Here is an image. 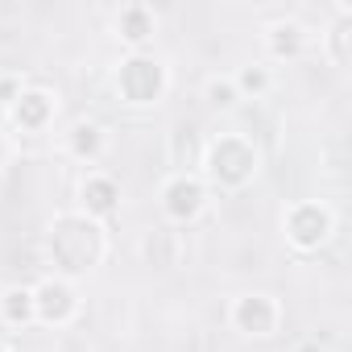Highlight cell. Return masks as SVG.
<instances>
[{"label":"cell","mask_w":352,"mask_h":352,"mask_svg":"<svg viewBox=\"0 0 352 352\" xmlns=\"http://www.w3.org/2000/svg\"><path fill=\"white\" fill-rule=\"evenodd\" d=\"M290 236H294V245H302V249L319 245V241L327 236V216H323L319 208H298L294 220H290Z\"/></svg>","instance_id":"obj_1"},{"label":"cell","mask_w":352,"mask_h":352,"mask_svg":"<svg viewBox=\"0 0 352 352\" xmlns=\"http://www.w3.org/2000/svg\"><path fill=\"white\" fill-rule=\"evenodd\" d=\"M166 208H170V216H195L199 208H204V191H199V183H191V179H174L170 183V191H166Z\"/></svg>","instance_id":"obj_2"},{"label":"cell","mask_w":352,"mask_h":352,"mask_svg":"<svg viewBox=\"0 0 352 352\" xmlns=\"http://www.w3.org/2000/svg\"><path fill=\"white\" fill-rule=\"evenodd\" d=\"M34 307L46 315V319H67L75 311V294L63 286V282H46L38 294H34Z\"/></svg>","instance_id":"obj_3"},{"label":"cell","mask_w":352,"mask_h":352,"mask_svg":"<svg viewBox=\"0 0 352 352\" xmlns=\"http://www.w3.org/2000/svg\"><path fill=\"white\" fill-rule=\"evenodd\" d=\"M236 323L249 327V331H257V336H265V331L274 327V307H270L265 298H245V302L236 307Z\"/></svg>","instance_id":"obj_4"},{"label":"cell","mask_w":352,"mask_h":352,"mask_svg":"<svg viewBox=\"0 0 352 352\" xmlns=\"http://www.w3.org/2000/svg\"><path fill=\"white\" fill-rule=\"evenodd\" d=\"M83 195H87V208L91 212H112V204H116V187L108 183V179H91L87 187H83Z\"/></svg>","instance_id":"obj_5"},{"label":"cell","mask_w":352,"mask_h":352,"mask_svg":"<svg viewBox=\"0 0 352 352\" xmlns=\"http://www.w3.org/2000/svg\"><path fill=\"white\" fill-rule=\"evenodd\" d=\"M120 30H124V38H129V42H141V38L149 34V13H145V9H137V5H133V9H124V13H120Z\"/></svg>","instance_id":"obj_6"},{"label":"cell","mask_w":352,"mask_h":352,"mask_svg":"<svg viewBox=\"0 0 352 352\" xmlns=\"http://www.w3.org/2000/svg\"><path fill=\"white\" fill-rule=\"evenodd\" d=\"M270 34H274V54H294V50L302 46V30H298L294 21H286V25H274Z\"/></svg>","instance_id":"obj_7"},{"label":"cell","mask_w":352,"mask_h":352,"mask_svg":"<svg viewBox=\"0 0 352 352\" xmlns=\"http://www.w3.org/2000/svg\"><path fill=\"white\" fill-rule=\"evenodd\" d=\"M30 311H34V294H30V290H9V294H5V315H9L13 323L30 319Z\"/></svg>","instance_id":"obj_8"},{"label":"cell","mask_w":352,"mask_h":352,"mask_svg":"<svg viewBox=\"0 0 352 352\" xmlns=\"http://www.w3.org/2000/svg\"><path fill=\"white\" fill-rule=\"evenodd\" d=\"M46 108H50V104H46V96H38V91H34V96H21V104H17V120L38 124V120L46 116Z\"/></svg>","instance_id":"obj_9"},{"label":"cell","mask_w":352,"mask_h":352,"mask_svg":"<svg viewBox=\"0 0 352 352\" xmlns=\"http://www.w3.org/2000/svg\"><path fill=\"white\" fill-rule=\"evenodd\" d=\"M75 149L79 153H96L100 149V129L96 124H79L75 129Z\"/></svg>","instance_id":"obj_10"},{"label":"cell","mask_w":352,"mask_h":352,"mask_svg":"<svg viewBox=\"0 0 352 352\" xmlns=\"http://www.w3.org/2000/svg\"><path fill=\"white\" fill-rule=\"evenodd\" d=\"M208 96H212V104H232V83L212 79V83H208Z\"/></svg>","instance_id":"obj_11"},{"label":"cell","mask_w":352,"mask_h":352,"mask_svg":"<svg viewBox=\"0 0 352 352\" xmlns=\"http://www.w3.org/2000/svg\"><path fill=\"white\" fill-rule=\"evenodd\" d=\"M241 87L261 91V87H265V75H261V71H245V75H241Z\"/></svg>","instance_id":"obj_12"},{"label":"cell","mask_w":352,"mask_h":352,"mask_svg":"<svg viewBox=\"0 0 352 352\" xmlns=\"http://www.w3.org/2000/svg\"><path fill=\"white\" fill-rule=\"evenodd\" d=\"M298 352H319V348H315V344H302V348H298Z\"/></svg>","instance_id":"obj_13"}]
</instances>
